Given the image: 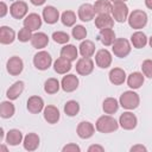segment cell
Masks as SVG:
<instances>
[{"instance_id": "obj_1", "label": "cell", "mask_w": 152, "mask_h": 152, "mask_svg": "<svg viewBox=\"0 0 152 152\" xmlns=\"http://www.w3.org/2000/svg\"><path fill=\"white\" fill-rule=\"evenodd\" d=\"M119 126H120L119 122L109 114L100 116L95 124V128L100 133H112V132L116 131L119 128Z\"/></svg>"}, {"instance_id": "obj_2", "label": "cell", "mask_w": 152, "mask_h": 152, "mask_svg": "<svg viewBox=\"0 0 152 152\" xmlns=\"http://www.w3.org/2000/svg\"><path fill=\"white\" fill-rule=\"evenodd\" d=\"M119 103L122 108L127 109V110H133L135 109L139 103H140V97L139 95L133 91V90H127V91H124L119 99Z\"/></svg>"}, {"instance_id": "obj_3", "label": "cell", "mask_w": 152, "mask_h": 152, "mask_svg": "<svg viewBox=\"0 0 152 152\" xmlns=\"http://www.w3.org/2000/svg\"><path fill=\"white\" fill-rule=\"evenodd\" d=\"M147 14L146 12H144L142 10H134L133 12L129 13L128 15V25L132 27V28H135V30H140V28H144L147 24Z\"/></svg>"}, {"instance_id": "obj_4", "label": "cell", "mask_w": 152, "mask_h": 152, "mask_svg": "<svg viewBox=\"0 0 152 152\" xmlns=\"http://www.w3.org/2000/svg\"><path fill=\"white\" fill-rule=\"evenodd\" d=\"M131 43L125 38H116L112 45V51L114 56L119 58H125L131 52Z\"/></svg>"}, {"instance_id": "obj_5", "label": "cell", "mask_w": 152, "mask_h": 152, "mask_svg": "<svg viewBox=\"0 0 152 152\" xmlns=\"http://www.w3.org/2000/svg\"><path fill=\"white\" fill-rule=\"evenodd\" d=\"M128 6L125 2H113L112 5V17L118 23H124L128 19Z\"/></svg>"}, {"instance_id": "obj_6", "label": "cell", "mask_w": 152, "mask_h": 152, "mask_svg": "<svg viewBox=\"0 0 152 152\" xmlns=\"http://www.w3.org/2000/svg\"><path fill=\"white\" fill-rule=\"evenodd\" d=\"M52 57L48 51H38L33 56V65L38 70H48L51 66Z\"/></svg>"}, {"instance_id": "obj_7", "label": "cell", "mask_w": 152, "mask_h": 152, "mask_svg": "<svg viewBox=\"0 0 152 152\" xmlns=\"http://www.w3.org/2000/svg\"><path fill=\"white\" fill-rule=\"evenodd\" d=\"M27 12H28V7H27V4L25 1L18 0V1H14L10 6V14L14 19H23V18H25Z\"/></svg>"}, {"instance_id": "obj_8", "label": "cell", "mask_w": 152, "mask_h": 152, "mask_svg": "<svg viewBox=\"0 0 152 152\" xmlns=\"http://www.w3.org/2000/svg\"><path fill=\"white\" fill-rule=\"evenodd\" d=\"M76 71L82 76H87L94 70V62L90 57H81L76 62Z\"/></svg>"}, {"instance_id": "obj_9", "label": "cell", "mask_w": 152, "mask_h": 152, "mask_svg": "<svg viewBox=\"0 0 152 152\" xmlns=\"http://www.w3.org/2000/svg\"><path fill=\"white\" fill-rule=\"evenodd\" d=\"M137 124H138V119L132 112H124L119 118V125L121 126V128L126 131L134 129L137 127Z\"/></svg>"}, {"instance_id": "obj_10", "label": "cell", "mask_w": 152, "mask_h": 152, "mask_svg": "<svg viewBox=\"0 0 152 152\" xmlns=\"http://www.w3.org/2000/svg\"><path fill=\"white\" fill-rule=\"evenodd\" d=\"M6 69H7L10 75L18 76L19 74H21V71L24 69V62L20 57L12 56V57H10V59L6 63Z\"/></svg>"}, {"instance_id": "obj_11", "label": "cell", "mask_w": 152, "mask_h": 152, "mask_svg": "<svg viewBox=\"0 0 152 152\" xmlns=\"http://www.w3.org/2000/svg\"><path fill=\"white\" fill-rule=\"evenodd\" d=\"M95 63L101 69H107L112 64V53L107 49H100L95 53Z\"/></svg>"}, {"instance_id": "obj_12", "label": "cell", "mask_w": 152, "mask_h": 152, "mask_svg": "<svg viewBox=\"0 0 152 152\" xmlns=\"http://www.w3.org/2000/svg\"><path fill=\"white\" fill-rule=\"evenodd\" d=\"M78 77L74 74H69L66 76H64L61 81V88L65 91V93H71L74 90H76L78 88Z\"/></svg>"}, {"instance_id": "obj_13", "label": "cell", "mask_w": 152, "mask_h": 152, "mask_svg": "<svg viewBox=\"0 0 152 152\" xmlns=\"http://www.w3.org/2000/svg\"><path fill=\"white\" fill-rule=\"evenodd\" d=\"M76 133L81 139H89L94 135L95 133V127L91 122L89 121H81L77 125L76 128Z\"/></svg>"}, {"instance_id": "obj_14", "label": "cell", "mask_w": 152, "mask_h": 152, "mask_svg": "<svg viewBox=\"0 0 152 152\" xmlns=\"http://www.w3.org/2000/svg\"><path fill=\"white\" fill-rule=\"evenodd\" d=\"M43 115H44V119L48 124H57L59 121V118H61V114H59V110L56 106H52V104H48L46 107H44L43 109Z\"/></svg>"}, {"instance_id": "obj_15", "label": "cell", "mask_w": 152, "mask_h": 152, "mask_svg": "<svg viewBox=\"0 0 152 152\" xmlns=\"http://www.w3.org/2000/svg\"><path fill=\"white\" fill-rule=\"evenodd\" d=\"M77 15H78V19L82 20V21H90V20H93L94 17H95L94 6L88 4V2L87 4H82L78 7Z\"/></svg>"}, {"instance_id": "obj_16", "label": "cell", "mask_w": 152, "mask_h": 152, "mask_svg": "<svg viewBox=\"0 0 152 152\" xmlns=\"http://www.w3.org/2000/svg\"><path fill=\"white\" fill-rule=\"evenodd\" d=\"M27 110L32 114H38L44 109V101L40 96L38 95H33L31 97H28L27 103H26Z\"/></svg>"}, {"instance_id": "obj_17", "label": "cell", "mask_w": 152, "mask_h": 152, "mask_svg": "<svg viewBox=\"0 0 152 152\" xmlns=\"http://www.w3.org/2000/svg\"><path fill=\"white\" fill-rule=\"evenodd\" d=\"M43 19L46 24H56L59 20V12L56 7L53 6H45L43 8Z\"/></svg>"}, {"instance_id": "obj_18", "label": "cell", "mask_w": 152, "mask_h": 152, "mask_svg": "<svg viewBox=\"0 0 152 152\" xmlns=\"http://www.w3.org/2000/svg\"><path fill=\"white\" fill-rule=\"evenodd\" d=\"M39 135L36 134V133H28L25 135L24 140H23V145H24V148L28 152H32V151H36L39 146Z\"/></svg>"}, {"instance_id": "obj_19", "label": "cell", "mask_w": 152, "mask_h": 152, "mask_svg": "<svg viewBox=\"0 0 152 152\" xmlns=\"http://www.w3.org/2000/svg\"><path fill=\"white\" fill-rule=\"evenodd\" d=\"M23 24L25 27L30 28L31 31H36V30L40 28V26H42V18L37 13H30L25 17Z\"/></svg>"}, {"instance_id": "obj_20", "label": "cell", "mask_w": 152, "mask_h": 152, "mask_svg": "<svg viewBox=\"0 0 152 152\" xmlns=\"http://www.w3.org/2000/svg\"><path fill=\"white\" fill-rule=\"evenodd\" d=\"M24 88H25V83H24L23 81H17V82H14V83L7 89V91H6L7 99L11 100V101L17 100V99L21 95V93L24 91Z\"/></svg>"}, {"instance_id": "obj_21", "label": "cell", "mask_w": 152, "mask_h": 152, "mask_svg": "<svg viewBox=\"0 0 152 152\" xmlns=\"http://www.w3.org/2000/svg\"><path fill=\"white\" fill-rule=\"evenodd\" d=\"M72 65H71V61L64 58V57H59L53 63V70L59 74V75H64L66 72H69L71 70Z\"/></svg>"}, {"instance_id": "obj_22", "label": "cell", "mask_w": 152, "mask_h": 152, "mask_svg": "<svg viewBox=\"0 0 152 152\" xmlns=\"http://www.w3.org/2000/svg\"><path fill=\"white\" fill-rule=\"evenodd\" d=\"M109 81L114 86H120L126 81V72L121 68H113L109 71Z\"/></svg>"}, {"instance_id": "obj_23", "label": "cell", "mask_w": 152, "mask_h": 152, "mask_svg": "<svg viewBox=\"0 0 152 152\" xmlns=\"http://www.w3.org/2000/svg\"><path fill=\"white\" fill-rule=\"evenodd\" d=\"M144 74L139 71H134L127 76V86L131 89H139L144 84Z\"/></svg>"}, {"instance_id": "obj_24", "label": "cell", "mask_w": 152, "mask_h": 152, "mask_svg": "<svg viewBox=\"0 0 152 152\" xmlns=\"http://www.w3.org/2000/svg\"><path fill=\"white\" fill-rule=\"evenodd\" d=\"M95 26L99 30L112 28L114 26V19L109 14H97L95 18Z\"/></svg>"}, {"instance_id": "obj_25", "label": "cell", "mask_w": 152, "mask_h": 152, "mask_svg": "<svg viewBox=\"0 0 152 152\" xmlns=\"http://www.w3.org/2000/svg\"><path fill=\"white\" fill-rule=\"evenodd\" d=\"M99 40L104 45V46H112L115 38V32L113 28H104V30H100V33L97 36Z\"/></svg>"}, {"instance_id": "obj_26", "label": "cell", "mask_w": 152, "mask_h": 152, "mask_svg": "<svg viewBox=\"0 0 152 152\" xmlns=\"http://www.w3.org/2000/svg\"><path fill=\"white\" fill-rule=\"evenodd\" d=\"M30 42H31V44L34 49L39 50V49L45 48L49 44V37L44 32H36V33H33Z\"/></svg>"}, {"instance_id": "obj_27", "label": "cell", "mask_w": 152, "mask_h": 152, "mask_svg": "<svg viewBox=\"0 0 152 152\" xmlns=\"http://www.w3.org/2000/svg\"><path fill=\"white\" fill-rule=\"evenodd\" d=\"M15 39V32L13 28L8 26H1L0 27V43L4 45L12 44Z\"/></svg>"}, {"instance_id": "obj_28", "label": "cell", "mask_w": 152, "mask_h": 152, "mask_svg": "<svg viewBox=\"0 0 152 152\" xmlns=\"http://www.w3.org/2000/svg\"><path fill=\"white\" fill-rule=\"evenodd\" d=\"M78 52L82 57H93L95 53V44L89 39L82 40L78 46Z\"/></svg>"}, {"instance_id": "obj_29", "label": "cell", "mask_w": 152, "mask_h": 152, "mask_svg": "<svg viewBox=\"0 0 152 152\" xmlns=\"http://www.w3.org/2000/svg\"><path fill=\"white\" fill-rule=\"evenodd\" d=\"M24 140L23 138V133L19 131V129H10L6 134V144L7 145H11V146H17L19 145L21 141Z\"/></svg>"}, {"instance_id": "obj_30", "label": "cell", "mask_w": 152, "mask_h": 152, "mask_svg": "<svg viewBox=\"0 0 152 152\" xmlns=\"http://www.w3.org/2000/svg\"><path fill=\"white\" fill-rule=\"evenodd\" d=\"M112 5L110 0H96L93 6L96 14H109L112 13Z\"/></svg>"}, {"instance_id": "obj_31", "label": "cell", "mask_w": 152, "mask_h": 152, "mask_svg": "<svg viewBox=\"0 0 152 152\" xmlns=\"http://www.w3.org/2000/svg\"><path fill=\"white\" fill-rule=\"evenodd\" d=\"M147 37L144 32L141 31H135L132 36H131V43L135 49H142L145 48V45L147 44Z\"/></svg>"}, {"instance_id": "obj_32", "label": "cell", "mask_w": 152, "mask_h": 152, "mask_svg": "<svg viewBox=\"0 0 152 152\" xmlns=\"http://www.w3.org/2000/svg\"><path fill=\"white\" fill-rule=\"evenodd\" d=\"M59 55H61V57H64V58H66V59H69V61L72 62V61H76L77 55H78V50H77V48L75 45L66 44V45H64L61 49Z\"/></svg>"}, {"instance_id": "obj_33", "label": "cell", "mask_w": 152, "mask_h": 152, "mask_svg": "<svg viewBox=\"0 0 152 152\" xmlns=\"http://www.w3.org/2000/svg\"><path fill=\"white\" fill-rule=\"evenodd\" d=\"M119 106H120V103L115 97H107V99H104V101L102 103V109L106 114L110 115V114H114L118 112Z\"/></svg>"}, {"instance_id": "obj_34", "label": "cell", "mask_w": 152, "mask_h": 152, "mask_svg": "<svg viewBox=\"0 0 152 152\" xmlns=\"http://www.w3.org/2000/svg\"><path fill=\"white\" fill-rule=\"evenodd\" d=\"M14 113H15V107L11 102V100L1 102V104H0V116L2 119H10L14 115Z\"/></svg>"}, {"instance_id": "obj_35", "label": "cell", "mask_w": 152, "mask_h": 152, "mask_svg": "<svg viewBox=\"0 0 152 152\" xmlns=\"http://www.w3.org/2000/svg\"><path fill=\"white\" fill-rule=\"evenodd\" d=\"M59 88H61V83H59V81H58L57 78H55V77L48 78V80L45 81V83H44V90H45L46 94H50V95L56 94V93L59 90Z\"/></svg>"}, {"instance_id": "obj_36", "label": "cell", "mask_w": 152, "mask_h": 152, "mask_svg": "<svg viewBox=\"0 0 152 152\" xmlns=\"http://www.w3.org/2000/svg\"><path fill=\"white\" fill-rule=\"evenodd\" d=\"M76 14H75V12H72V11H64L63 13H62V15H61V21H62V24L64 25V26H66V27H71V26H74L75 24H76Z\"/></svg>"}, {"instance_id": "obj_37", "label": "cell", "mask_w": 152, "mask_h": 152, "mask_svg": "<svg viewBox=\"0 0 152 152\" xmlns=\"http://www.w3.org/2000/svg\"><path fill=\"white\" fill-rule=\"evenodd\" d=\"M80 112V104L75 100H70L64 104V113L68 116H75Z\"/></svg>"}, {"instance_id": "obj_38", "label": "cell", "mask_w": 152, "mask_h": 152, "mask_svg": "<svg viewBox=\"0 0 152 152\" xmlns=\"http://www.w3.org/2000/svg\"><path fill=\"white\" fill-rule=\"evenodd\" d=\"M71 34H72V37H74L75 39H77V40H83V39H86V37H87V30H86V27H84L83 25H75V26L72 27Z\"/></svg>"}, {"instance_id": "obj_39", "label": "cell", "mask_w": 152, "mask_h": 152, "mask_svg": "<svg viewBox=\"0 0 152 152\" xmlns=\"http://www.w3.org/2000/svg\"><path fill=\"white\" fill-rule=\"evenodd\" d=\"M52 39L55 43L57 44H68L70 37L66 32H63V31H56L52 33Z\"/></svg>"}, {"instance_id": "obj_40", "label": "cell", "mask_w": 152, "mask_h": 152, "mask_svg": "<svg viewBox=\"0 0 152 152\" xmlns=\"http://www.w3.org/2000/svg\"><path fill=\"white\" fill-rule=\"evenodd\" d=\"M32 31L30 30V28H27V27H23V28H20L19 30V32H18V38L17 39H19V42H21V43H26V42H28V40H31V38H32Z\"/></svg>"}, {"instance_id": "obj_41", "label": "cell", "mask_w": 152, "mask_h": 152, "mask_svg": "<svg viewBox=\"0 0 152 152\" xmlns=\"http://www.w3.org/2000/svg\"><path fill=\"white\" fill-rule=\"evenodd\" d=\"M141 71L144 76L152 78V59H145L141 64Z\"/></svg>"}, {"instance_id": "obj_42", "label": "cell", "mask_w": 152, "mask_h": 152, "mask_svg": "<svg viewBox=\"0 0 152 152\" xmlns=\"http://www.w3.org/2000/svg\"><path fill=\"white\" fill-rule=\"evenodd\" d=\"M62 151H63V152H80V151H81V148H80V146H78V145L70 142V144L65 145V146L62 148Z\"/></svg>"}, {"instance_id": "obj_43", "label": "cell", "mask_w": 152, "mask_h": 152, "mask_svg": "<svg viewBox=\"0 0 152 152\" xmlns=\"http://www.w3.org/2000/svg\"><path fill=\"white\" fill-rule=\"evenodd\" d=\"M104 148L100 145H91L88 147V152H103Z\"/></svg>"}, {"instance_id": "obj_44", "label": "cell", "mask_w": 152, "mask_h": 152, "mask_svg": "<svg viewBox=\"0 0 152 152\" xmlns=\"http://www.w3.org/2000/svg\"><path fill=\"white\" fill-rule=\"evenodd\" d=\"M131 152H137V151H140V152H146L147 151V148L144 146V145H134V146H132L131 147V150H129Z\"/></svg>"}, {"instance_id": "obj_45", "label": "cell", "mask_w": 152, "mask_h": 152, "mask_svg": "<svg viewBox=\"0 0 152 152\" xmlns=\"http://www.w3.org/2000/svg\"><path fill=\"white\" fill-rule=\"evenodd\" d=\"M0 7H1V11H0V17L1 18H4L5 15H6V13H7V6H6V4L4 2V1H1L0 2Z\"/></svg>"}, {"instance_id": "obj_46", "label": "cell", "mask_w": 152, "mask_h": 152, "mask_svg": "<svg viewBox=\"0 0 152 152\" xmlns=\"http://www.w3.org/2000/svg\"><path fill=\"white\" fill-rule=\"evenodd\" d=\"M30 1H31V4L34 5V6H42L46 0H30Z\"/></svg>"}, {"instance_id": "obj_47", "label": "cell", "mask_w": 152, "mask_h": 152, "mask_svg": "<svg viewBox=\"0 0 152 152\" xmlns=\"http://www.w3.org/2000/svg\"><path fill=\"white\" fill-rule=\"evenodd\" d=\"M145 5H146L147 8L152 10V0H145Z\"/></svg>"}, {"instance_id": "obj_48", "label": "cell", "mask_w": 152, "mask_h": 152, "mask_svg": "<svg viewBox=\"0 0 152 152\" xmlns=\"http://www.w3.org/2000/svg\"><path fill=\"white\" fill-rule=\"evenodd\" d=\"M126 0H110V2H125Z\"/></svg>"}, {"instance_id": "obj_49", "label": "cell", "mask_w": 152, "mask_h": 152, "mask_svg": "<svg viewBox=\"0 0 152 152\" xmlns=\"http://www.w3.org/2000/svg\"><path fill=\"white\" fill-rule=\"evenodd\" d=\"M148 44H150V46L152 48V36L150 37V39H148Z\"/></svg>"}, {"instance_id": "obj_50", "label": "cell", "mask_w": 152, "mask_h": 152, "mask_svg": "<svg viewBox=\"0 0 152 152\" xmlns=\"http://www.w3.org/2000/svg\"><path fill=\"white\" fill-rule=\"evenodd\" d=\"M0 150H2V151H5V152H7V148H6L5 146H0Z\"/></svg>"}]
</instances>
